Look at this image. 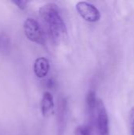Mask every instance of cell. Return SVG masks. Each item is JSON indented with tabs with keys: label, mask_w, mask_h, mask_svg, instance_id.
Masks as SVG:
<instances>
[{
	"label": "cell",
	"mask_w": 134,
	"mask_h": 135,
	"mask_svg": "<svg viewBox=\"0 0 134 135\" xmlns=\"http://www.w3.org/2000/svg\"><path fill=\"white\" fill-rule=\"evenodd\" d=\"M97 102L98 100H96V93L93 90H90L86 97V105H87L88 115L91 117H95L96 107H97Z\"/></svg>",
	"instance_id": "obj_9"
},
{
	"label": "cell",
	"mask_w": 134,
	"mask_h": 135,
	"mask_svg": "<svg viewBox=\"0 0 134 135\" xmlns=\"http://www.w3.org/2000/svg\"><path fill=\"white\" fill-rule=\"evenodd\" d=\"M39 13L46 33L51 40L58 44L66 37V27L56 4L47 3L43 5L39 8Z\"/></svg>",
	"instance_id": "obj_1"
},
{
	"label": "cell",
	"mask_w": 134,
	"mask_h": 135,
	"mask_svg": "<svg viewBox=\"0 0 134 135\" xmlns=\"http://www.w3.org/2000/svg\"><path fill=\"white\" fill-rule=\"evenodd\" d=\"M98 135H109V120L103 102L98 100L95 115Z\"/></svg>",
	"instance_id": "obj_3"
},
{
	"label": "cell",
	"mask_w": 134,
	"mask_h": 135,
	"mask_svg": "<svg viewBox=\"0 0 134 135\" xmlns=\"http://www.w3.org/2000/svg\"><path fill=\"white\" fill-rule=\"evenodd\" d=\"M76 9L79 15L88 22H96L100 19L99 9L88 2H78L76 4Z\"/></svg>",
	"instance_id": "obj_4"
},
{
	"label": "cell",
	"mask_w": 134,
	"mask_h": 135,
	"mask_svg": "<svg viewBox=\"0 0 134 135\" xmlns=\"http://www.w3.org/2000/svg\"><path fill=\"white\" fill-rule=\"evenodd\" d=\"M129 126L130 135H134V106L131 108L129 113Z\"/></svg>",
	"instance_id": "obj_11"
},
{
	"label": "cell",
	"mask_w": 134,
	"mask_h": 135,
	"mask_svg": "<svg viewBox=\"0 0 134 135\" xmlns=\"http://www.w3.org/2000/svg\"><path fill=\"white\" fill-rule=\"evenodd\" d=\"M67 102L63 98L59 100L57 115V127H58V135H62L65 131L66 116H67Z\"/></svg>",
	"instance_id": "obj_5"
},
{
	"label": "cell",
	"mask_w": 134,
	"mask_h": 135,
	"mask_svg": "<svg viewBox=\"0 0 134 135\" xmlns=\"http://www.w3.org/2000/svg\"><path fill=\"white\" fill-rule=\"evenodd\" d=\"M50 70L49 60L45 57L37 58L33 65V71L38 78H44Z\"/></svg>",
	"instance_id": "obj_6"
},
{
	"label": "cell",
	"mask_w": 134,
	"mask_h": 135,
	"mask_svg": "<svg viewBox=\"0 0 134 135\" xmlns=\"http://www.w3.org/2000/svg\"><path fill=\"white\" fill-rule=\"evenodd\" d=\"M24 32L30 41L40 44L44 45L45 44V35L44 32L39 24V22L35 20L34 18L28 17L24 22Z\"/></svg>",
	"instance_id": "obj_2"
},
{
	"label": "cell",
	"mask_w": 134,
	"mask_h": 135,
	"mask_svg": "<svg viewBox=\"0 0 134 135\" xmlns=\"http://www.w3.org/2000/svg\"><path fill=\"white\" fill-rule=\"evenodd\" d=\"M13 3L15 4L19 9H24L27 7V5H28V1H24V0H20V1H13Z\"/></svg>",
	"instance_id": "obj_12"
},
{
	"label": "cell",
	"mask_w": 134,
	"mask_h": 135,
	"mask_svg": "<svg viewBox=\"0 0 134 135\" xmlns=\"http://www.w3.org/2000/svg\"><path fill=\"white\" fill-rule=\"evenodd\" d=\"M54 107V104L53 96L49 92H44L40 104L42 115L44 117L49 116L53 112Z\"/></svg>",
	"instance_id": "obj_7"
},
{
	"label": "cell",
	"mask_w": 134,
	"mask_h": 135,
	"mask_svg": "<svg viewBox=\"0 0 134 135\" xmlns=\"http://www.w3.org/2000/svg\"><path fill=\"white\" fill-rule=\"evenodd\" d=\"M12 48L11 38L5 31H0V54L6 55L9 54Z\"/></svg>",
	"instance_id": "obj_8"
},
{
	"label": "cell",
	"mask_w": 134,
	"mask_h": 135,
	"mask_svg": "<svg viewBox=\"0 0 134 135\" xmlns=\"http://www.w3.org/2000/svg\"><path fill=\"white\" fill-rule=\"evenodd\" d=\"M74 135H92V128L88 125H80L75 129Z\"/></svg>",
	"instance_id": "obj_10"
}]
</instances>
